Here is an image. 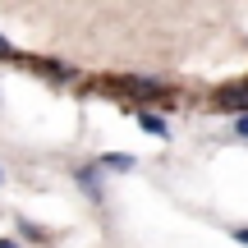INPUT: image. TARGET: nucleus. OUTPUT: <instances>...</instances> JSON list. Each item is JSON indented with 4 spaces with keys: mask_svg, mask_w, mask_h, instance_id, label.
Wrapping results in <instances>:
<instances>
[{
    "mask_svg": "<svg viewBox=\"0 0 248 248\" xmlns=\"http://www.w3.org/2000/svg\"><path fill=\"white\" fill-rule=\"evenodd\" d=\"M234 133H239V138H248V110H239V115H234Z\"/></svg>",
    "mask_w": 248,
    "mask_h": 248,
    "instance_id": "0eeeda50",
    "label": "nucleus"
},
{
    "mask_svg": "<svg viewBox=\"0 0 248 248\" xmlns=\"http://www.w3.org/2000/svg\"><path fill=\"white\" fill-rule=\"evenodd\" d=\"M138 124H142V129L152 133V138H170V124L161 120L156 110H138Z\"/></svg>",
    "mask_w": 248,
    "mask_h": 248,
    "instance_id": "20e7f679",
    "label": "nucleus"
},
{
    "mask_svg": "<svg viewBox=\"0 0 248 248\" xmlns=\"http://www.w3.org/2000/svg\"><path fill=\"white\" fill-rule=\"evenodd\" d=\"M28 64V69H37V74H46V78H74V69H69V64H60V60H37V55H32V60H23Z\"/></svg>",
    "mask_w": 248,
    "mask_h": 248,
    "instance_id": "7ed1b4c3",
    "label": "nucleus"
},
{
    "mask_svg": "<svg viewBox=\"0 0 248 248\" xmlns=\"http://www.w3.org/2000/svg\"><path fill=\"white\" fill-rule=\"evenodd\" d=\"M110 88L133 97V101H142V106H175V88L156 83V78H110Z\"/></svg>",
    "mask_w": 248,
    "mask_h": 248,
    "instance_id": "f257e3e1",
    "label": "nucleus"
},
{
    "mask_svg": "<svg viewBox=\"0 0 248 248\" xmlns=\"http://www.w3.org/2000/svg\"><path fill=\"white\" fill-rule=\"evenodd\" d=\"M230 234H234L239 244H248V225H239V230H230Z\"/></svg>",
    "mask_w": 248,
    "mask_h": 248,
    "instance_id": "1a4fd4ad",
    "label": "nucleus"
},
{
    "mask_svg": "<svg viewBox=\"0 0 248 248\" xmlns=\"http://www.w3.org/2000/svg\"><path fill=\"white\" fill-rule=\"evenodd\" d=\"M97 166L101 170H133V156H129V152H106Z\"/></svg>",
    "mask_w": 248,
    "mask_h": 248,
    "instance_id": "39448f33",
    "label": "nucleus"
},
{
    "mask_svg": "<svg viewBox=\"0 0 248 248\" xmlns=\"http://www.w3.org/2000/svg\"><path fill=\"white\" fill-rule=\"evenodd\" d=\"M0 248H23V244H14V239H0Z\"/></svg>",
    "mask_w": 248,
    "mask_h": 248,
    "instance_id": "9d476101",
    "label": "nucleus"
},
{
    "mask_svg": "<svg viewBox=\"0 0 248 248\" xmlns=\"http://www.w3.org/2000/svg\"><path fill=\"white\" fill-rule=\"evenodd\" d=\"M0 60H14V46H9L5 37H0Z\"/></svg>",
    "mask_w": 248,
    "mask_h": 248,
    "instance_id": "6e6552de",
    "label": "nucleus"
},
{
    "mask_svg": "<svg viewBox=\"0 0 248 248\" xmlns=\"http://www.w3.org/2000/svg\"><path fill=\"white\" fill-rule=\"evenodd\" d=\"M212 106L216 110H248V83H225V88H216V97H212Z\"/></svg>",
    "mask_w": 248,
    "mask_h": 248,
    "instance_id": "f03ea898",
    "label": "nucleus"
},
{
    "mask_svg": "<svg viewBox=\"0 0 248 248\" xmlns=\"http://www.w3.org/2000/svg\"><path fill=\"white\" fill-rule=\"evenodd\" d=\"M78 184H83V188H88V193H92V198H97V188H101V175H97V170H92V166H88V170H78Z\"/></svg>",
    "mask_w": 248,
    "mask_h": 248,
    "instance_id": "423d86ee",
    "label": "nucleus"
}]
</instances>
